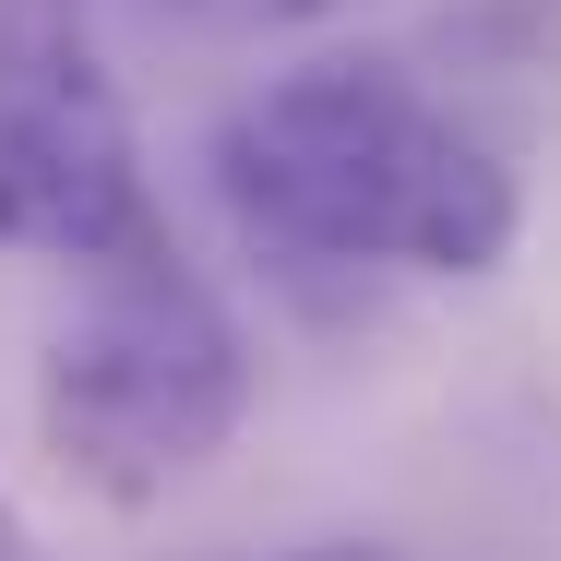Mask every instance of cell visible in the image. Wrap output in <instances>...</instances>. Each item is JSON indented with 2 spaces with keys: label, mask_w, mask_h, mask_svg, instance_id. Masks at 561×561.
I'll list each match as a JSON object with an SVG mask.
<instances>
[{
  "label": "cell",
  "mask_w": 561,
  "mask_h": 561,
  "mask_svg": "<svg viewBox=\"0 0 561 561\" xmlns=\"http://www.w3.org/2000/svg\"><path fill=\"white\" fill-rule=\"evenodd\" d=\"M216 204L275 263L335 275H490L526 239V192L490 131L394 60H299L216 119Z\"/></svg>",
  "instance_id": "obj_1"
},
{
  "label": "cell",
  "mask_w": 561,
  "mask_h": 561,
  "mask_svg": "<svg viewBox=\"0 0 561 561\" xmlns=\"http://www.w3.org/2000/svg\"><path fill=\"white\" fill-rule=\"evenodd\" d=\"M239 419H251V346L227 323V299L180 263V239L156 227L144 251L96 263L36 370V431L60 454V478L144 514L180 478H204Z\"/></svg>",
  "instance_id": "obj_2"
},
{
  "label": "cell",
  "mask_w": 561,
  "mask_h": 561,
  "mask_svg": "<svg viewBox=\"0 0 561 561\" xmlns=\"http://www.w3.org/2000/svg\"><path fill=\"white\" fill-rule=\"evenodd\" d=\"M144 239L156 192L84 0H0V251L96 275Z\"/></svg>",
  "instance_id": "obj_3"
},
{
  "label": "cell",
  "mask_w": 561,
  "mask_h": 561,
  "mask_svg": "<svg viewBox=\"0 0 561 561\" xmlns=\"http://www.w3.org/2000/svg\"><path fill=\"white\" fill-rule=\"evenodd\" d=\"M180 24H216V36H287V24H335L358 0H168Z\"/></svg>",
  "instance_id": "obj_4"
},
{
  "label": "cell",
  "mask_w": 561,
  "mask_h": 561,
  "mask_svg": "<svg viewBox=\"0 0 561 561\" xmlns=\"http://www.w3.org/2000/svg\"><path fill=\"white\" fill-rule=\"evenodd\" d=\"M0 561H36V538L12 526V502H0Z\"/></svg>",
  "instance_id": "obj_5"
},
{
  "label": "cell",
  "mask_w": 561,
  "mask_h": 561,
  "mask_svg": "<svg viewBox=\"0 0 561 561\" xmlns=\"http://www.w3.org/2000/svg\"><path fill=\"white\" fill-rule=\"evenodd\" d=\"M299 561H394V550H299Z\"/></svg>",
  "instance_id": "obj_6"
}]
</instances>
